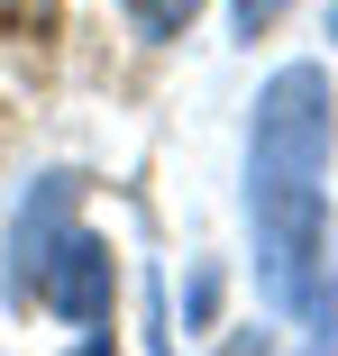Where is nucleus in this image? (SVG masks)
<instances>
[{
	"mask_svg": "<svg viewBox=\"0 0 338 356\" xmlns=\"http://www.w3.org/2000/svg\"><path fill=\"white\" fill-rule=\"evenodd\" d=\"M329 156H338L329 64H275L247 110V238L256 293L275 311H302L329 274Z\"/></svg>",
	"mask_w": 338,
	"mask_h": 356,
	"instance_id": "f257e3e1",
	"label": "nucleus"
},
{
	"mask_svg": "<svg viewBox=\"0 0 338 356\" xmlns=\"http://www.w3.org/2000/svg\"><path fill=\"white\" fill-rule=\"evenodd\" d=\"M28 302H46L55 320H74V329L101 347V338H110V311H119V256H110V238L64 229V238L37 256V274H28Z\"/></svg>",
	"mask_w": 338,
	"mask_h": 356,
	"instance_id": "f03ea898",
	"label": "nucleus"
},
{
	"mask_svg": "<svg viewBox=\"0 0 338 356\" xmlns=\"http://www.w3.org/2000/svg\"><path fill=\"white\" fill-rule=\"evenodd\" d=\"M74 174H37V192L19 201V220H10V302H28V274H37V256L74 229Z\"/></svg>",
	"mask_w": 338,
	"mask_h": 356,
	"instance_id": "7ed1b4c3",
	"label": "nucleus"
},
{
	"mask_svg": "<svg viewBox=\"0 0 338 356\" xmlns=\"http://www.w3.org/2000/svg\"><path fill=\"white\" fill-rule=\"evenodd\" d=\"M201 10H211V0H128V28H138L147 46H174Z\"/></svg>",
	"mask_w": 338,
	"mask_h": 356,
	"instance_id": "20e7f679",
	"label": "nucleus"
},
{
	"mask_svg": "<svg viewBox=\"0 0 338 356\" xmlns=\"http://www.w3.org/2000/svg\"><path fill=\"white\" fill-rule=\"evenodd\" d=\"M284 10H293V0H229V28H238V37L256 46V37H265V28H275Z\"/></svg>",
	"mask_w": 338,
	"mask_h": 356,
	"instance_id": "39448f33",
	"label": "nucleus"
},
{
	"mask_svg": "<svg viewBox=\"0 0 338 356\" xmlns=\"http://www.w3.org/2000/svg\"><path fill=\"white\" fill-rule=\"evenodd\" d=\"M329 37H338V0H329Z\"/></svg>",
	"mask_w": 338,
	"mask_h": 356,
	"instance_id": "423d86ee",
	"label": "nucleus"
}]
</instances>
